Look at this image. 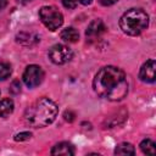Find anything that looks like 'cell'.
Instances as JSON below:
<instances>
[{
  "label": "cell",
  "mask_w": 156,
  "mask_h": 156,
  "mask_svg": "<svg viewBox=\"0 0 156 156\" xmlns=\"http://www.w3.org/2000/svg\"><path fill=\"white\" fill-rule=\"evenodd\" d=\"M93 87L95 93L106 100L119 101L127 96L128 82L122 69L115 66H105L96 73Z\"/></svg>",
  "instance_id": "obj_1"
},
{
  "label": "cell",
  "mask_w": 156,
  "mask_h": 156,
  "mask_svg": "<svg viewBox=\"0 0 156 156\" xmlns=\"http://www.w3.org/2000/svg\"><path fill=\"white\" fill-rule=\"evenodd\" d=\"M58 112L57 105L49 98H41L27 107L24 121L34 128L46 127L54 122Z\"/></svg>",
  "instance_id": "obj_2"
},
{
  "label": "cell",
  "mask_w": 156,
  "mask_h": 156,
  "mask_svg": "<svg viewBox=\"0 0 156 156\" xmlns=\"http://www.w3.org/2000/svg\"><path fill=\"white\" fill-rule=\"evenodd\" d=\"M149 24V16L141 9H130L119 18L121 29L128 35L140 34Z\"/></svg>",
  "instance_id": "obj_3"
},
{
  "label": "cell",
  "mask_w": 156,
  "mask_h": 156,
  "mask_svg": "<svg viewBox=\"0 0 156 156\" xmlns=\"http://www.w3.org/2000/svg\"><path fill=\"white\" fill-rule=\"evenodd\" d=\"M39 17L43 24L50 30L58 29L63 23L62 13L54 6H43L39 10Z\"/></svg>",
  "instance_id": "obj_4"
},
{
  "label": "cell",
  "mask_w": 156,
  "mask_h": 156,
  "mask_svg": "<svg viewBox=\"0 0 156 156\" xmlns=\"http://www.w3.org/2000/svg\"><path fill=\"white\" fill-rule=\"evenodd\" d=\"M73 56L72 50L63 44H55L49 50V58L56 65H63L68 62Z\"/></svg>",
  "instance_id": "obj_5"
},
{
  "label": "cell",
  "mask_w": 156,
  "mask_h": 156,
  "mask_svg": "<svg viewBox=\"0 0 156 156\" xmlns=\"http://www.w3.org/2000/svg\"><path fill=\"white\" fill-rule=\"evenodd\" d=\"M23 82L28 88H35L38 87L43 79H44V72L40 66L37 65H30L26 68L23 73Z\"/></svg>",
  "instance_id": "obj_6"
},
{
  "label": "cell",
  "mask_w": 156,
  "mask_h": 156,
  "mask_svg": "<svg viewBox=\"0 0 156 156\" xmlns=\"http://www.w3.org/2000/svg\"><path fill=\"white\" fill-rule=\"evenodd\" d=\"M105 32H106L105 23L101 20H94L88 26V28L85 30V35L89 41H93V40H96L98 38H100Z\"/></svg>",
  "instance_id": "obj_7"
},
{
  "label": "cell",
  "mask_w": 156,
  "mask_h": 156,
  "mask_svg": "<svg viewBox=\"0 0 156 156\" xmlns=\"http://www.w3.org/2000/svg\"><path fill=\"white\" fill-rule=\"evenodd\" d=\"M155 72H156V62L155 60H149L141 66L139 72V78L145 83H154L156 77Z\"/></svg>",
  "instance_id": "obj_8"
},
{
  "label": "cell",
  "mask_w": 156,
  "mask_h": 156,
  "mask_svg": "<svg viewBox=\"0 0 156 156\" xmlns=\"http://www.w3.org/2000/svg\"><path fill=\"white\" fill-rule=\"evenodd\" d=\"M51 155H66V156L74 155V149H73V146H72L69 143L62 141V143L56 144V145L52 147Z\"/></svg>",
  "instance_id": "obj_9"
},
{
  "label": "cell",
  "mask_w": 156,
  "mask_h": 156,
  "mask_svg": "<svg viewBox=\"0 0 156 156\" xmlns=\"http://www.w3.org/2000/svg\"><path fill=\"white\" fill-rule=\"evenodd\" d=\"M16 40L22 45H33L39 41V37L32 32H21L17 34Z\"/></svg>",
  "instance_id": "obj_10"
},
{
  "label": "cell",
  "mask_w": 156,
  "mask_h": 156,
  "mask_svg": "<svg viewBox=\"0 0 156 156\" xmlns=\"http://www.w3.org/2000/svg\"><path fill=\"white\" fill-rule=\"evenodd\" d=\"M60 37H61V39H63V40L67 41V43H76V41L79 39V33H78V30H77L76 28H73V27H67V28H65V29L61 32Z\"/></svg>",
  "instance_id": "obj_11"
},
{
  "label": "cell",
  "mask_w": 156,
  "mask_h": 156,
  "mask_svg": "<svg viewBox=\"0 0 156 156\" xmlns=\"http://www.w3.org/2000/svg\"><path fill=\"white\" fill-rule=\"evenodd\" d=\"M13 112V101L10 98H6L0 101V117H9Z\"/></svg>",
  "instance_id": "obj_12"
},
{
  "label": "cell",
  "mask_w": 156,
  "mask_h": 156,
  "mask_svg": "<svg viewBox=\"0 0 156 156\" xmlns=\"http://www.w3.org/2000/svg\"><path fill=\"white\" fill-rule=\"evenodd\" d=\"M115 154L116 155H134L135 150H134V146L132 144H129V143H121L115 149Z\"/></svg>",
  "instance_id": "obj_13"
},
{
  "label": "cell",
  "mask_w": 156,
  "mask_h": 156,
  "mask_svg": "<svg viewBox=\"0 0 156 156\" xmlns=\"http://www.w3.org/2000/svg\"><path fill=\"white\" fill-rule=\"evenodd\" d=\"M140 149L146 155H155V143L150 139H145L140 143Z\"/></svg>",
  "instance_id": "obj_14"
},
{
  "label": "cell",
  "mask_w": 156,
  "mask_h": 156,
  "mask_svg": "<svg viewBox=\"0 0 156 156\" xmlns=\"http://www.w3.org/2000/svg\"><path fill=\"white\" fill-rule=\"evenodd\" d=\"M10 74H11V66H10V63L0 61V79L5 80V79H7L10 77Z\"/></svg>",
  "instance_id": "obj_15"
},
{
  "label": "cell",
  "mask_w": 156,
  "mask_h": 156,
  "mask_svg": "<svg viewBox=\"0 0 156 156\" xmlns=\"http://www.w3.org/2000/svg\"><path fill=\"white\" fill-rule=\"evenodd\" d=\"M30 136H32V134L29 132H21V133L15 135V140L16 141H24V140H28Z\"/></svg>",
  "instance_id": "obj_16"
},
{
  "label": "cell",
  "mask_w": 156,
  "mask_h": 156,
  "mask_svg": "<svg viewBox=\"0 0 156 156\" xmlns=\"http://www.w3.org/2000/svg\"><path fill=\"white\" fill-rule=\"evenodd\" d=\"M10 91L12 93V94H18L20 91H21V83H20V80H13L12 83H11V85H10Z\"/></svg>",
  "instance_id": "obj_17"
},
{
  "label": "cell",
  "mask_w": 156,
  "mask_h": 156,
  "mask_svg": "<svg viewBox=\"0 0 156 156\" xmlns=\"http://www.w3.org/2000/svg\"><path fill=\"white\" fill-rule=\"evenodd\" d=\"M62 5L66 9H74L77 6V0H62Z\"/></svg>",
  "instance_id": "obj_18"
},
{
  "label": "cell",
  "mask_w": 156,
  "mask_h": 156,
  "mask_svg": "<svg viewBox=\"0 0 156 156\" xmlns=\"http://www.w3.org/2000/svg\"><path fill=\"white\" fill-rule=\"evenodd\" d=\"M63 117H65V119H66L67 122H73L76 115H74V112H72V111H65Z\"/></svg>",
  "instance_id": "obj_19"
},
{
  "label": "cell",
  "mask_w": 156,
  "mask_h": 156,
  "mask_svg": "<svg viewBox=\"0 0 156 156\" xmlns=\"http://www.w3.org/2000/svg\"><path fill=\"white\" fill-rule=\"evenodd\" d=\"M99 1H100V4L104 5V6H110V5H113L117 0H99Z\"/></svg>",
  "instance_id": "obj_20"
},
{
  "label": "cell",
  "mask_w": 156,
  "mask_h": 156,
  "mask_svg": "<svg viewBox=\"0 0 156 156\" xmlns=\"http://www.w3.org/2000/svg\"><path fill=\"white\" fill-rule=\"evenodd\" d=\"M7 5V0H0V10L4 9Z\"/></svg>",
  "instance_id": "obj_21"
},
{
  "label": "cell",
  "mask_w": 156,
  "mask_h": 156,
  "mask_svg": "<svg viewBox=\"0 0 156 156\" xmlns=\"http://www.w3.org/2000/svg\"><path fill=\"white\" fill-rule=\"evenodd\" d=\"M91 1H93V0H79V2L83 4V5H89Z\"/></svg>",
  "instance_id": "obj_22"
},
{
  "label": "cell",
  "mask_w": 156,
  "mask_h": 156,
  "mask_svg": "<svg viewBox=\"0 0 156 156\" xmlns=\"http://www.w3.org/2000/svg\"><path fill=\"white\" fill-rule=\"evenodd\" d=\"M23 1H30V0H23Z\"/></svg>",
  "instance_id": "obj_23"
}]
</instances>
